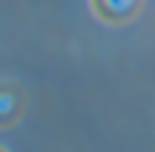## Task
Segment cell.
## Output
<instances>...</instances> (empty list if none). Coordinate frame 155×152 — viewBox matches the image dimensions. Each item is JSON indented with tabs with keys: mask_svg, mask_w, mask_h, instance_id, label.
<instances>
[{
	"mask_svg": "<svg viewBox=\"0 0 155 152\" xmlns=\"http://www.w3.org/2000/svg\"><path fill=\"white\" fill-rule=\"evenodd\" d=\"M22 112H25V98L19 87L0 82V128H11L14 122H19Z\"/></svg>",
	"mask_w": 155,
	"mask_h": 152,
	"instance_id": "obj_1",
	"label": "cell"
},
{
	"mask_svg": "<svg viewBox=\"0 0 155 152\" xmlns=\"http://www.w3.org/2000/svg\"><path fill=\"white\" fill-rule=\"evenodd\" d=\"M93 11L104 22H128L139 11V0H93Z\"/></svg>",
	"mask_w": 155,
	"mask_h": 152,
	"instance_id": "obj_2",
	"label": "cell"
},
{
	"mask_svg": "<svg viewBox=\"0 0 155 152\" xmlns=\"http://www.w3.org/2000/svg\"><path fill=\"white\" fill-rule=\"evenodd\" d=\"M0 152H5V150H3V147H0Z\"/></svg>",
	"mask_w": 155,
	"mask_h": 152,
	"instance_id": "obj_3",
	"label": "cell"
}]
</instances>
